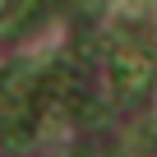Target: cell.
<instances>
[{
	"label": "cell",
	"instance_id": "obj_2",
	"mask_svg": "<svg viewBox=\"0 0 157 157\" xmlns=\"http://www.w3.org/2000/svg\"><path fill=\"white\" fill-rule=\"evenodd\" d=\"M28 106H33V69L14 65L10 74H0V129H19Z\"/></svg>",
	"mask_w": 157,
	"mask_h": 157
},
{
	"label": "cell",
	"instance_id": "obj_1",
	"mask_svg": "<svg viewBox=\"0 0 157 157\" xmlns=\"http://www.w3.org/2000/svg\"><path fill=\"white\" fill-rule=\"evenodd\" d=\"M111 74H116L120 102H139V97H148V88H152V60H148L143 46H116Z\"/></svg>",
	"mask_w": 157,
	"mask_h": 157
}]
</instances>
